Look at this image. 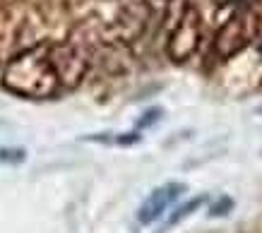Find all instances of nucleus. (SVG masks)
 Instances as JSON below:
<instances>
[{
    "mask_svg": "<svg viewBox=\"0 0 262 233\" xmlns=\"http://www.w3.org/2000/svg\"><path fill=\"white\" fill-rule=\"evenodd\" d=\"M185 185L183 183H166L157 188V190H151L149 197L142 202V207L137 209V221L142 226H149L154 224L157 219L164 217V212H166L173 202H178L185 195Z\"/></svg>",
    "mask_w": 262,
    "mask_h": 233,
    "instance_id": "obj_1",
    "label": "nucleus"
},
{
    "mask_svg": "<svg viewBox=\"0 0 262 233\" xmlns=\"http://www.w3.org/2000/svg\"><path fill=\"white\" fill-rule=\"evenodd\" d=\"M202 202H205V195H202V197H195V200H190V202H185L181 209H176V214L166 221V228H168V226H176L178 221H181V219H185L188 214H190V212H195V209H198Z\"/></svg>",
    "mask_w": 262,
    "mask_h": 233,
    "instance_id": "obj_2",
    "label": "nucleus"
},
{
    "mask_svg": "<svg viewBox=\"0 0 262 233\" xmlns=\"http://www.w3.org/2000/svg\"><path fill=\"white\" fill-rule=\"evenodd\" d=\"M24 149H0V164H22Z\"/></svg>",
    "mask_w": 262,
    "mask_h": 233,
    "instance_id": "obj_3",
    "label": "nucleus"
},
{
    "mask_svg": "<svg viewBox=\"0 0 262 233\" xmlns=\"http://www.w3.org/2000/svg\"><path fill=\"white\" fill-rule=\"evenodd\" d=\"M231 207H233V202H231L229 197H224V202L219 200L214 207L209 209V217H224V214H229L231 212Z\"/></svg>",
    "mask_w": 262,
    "mask_h": 233,
    "instance_id": "obj_4",
    "label": "nucleus"
},
{
    "mask_svg": "<svg viewBox=\"0 0 262 233\" xmlns=\"http://www.w3.org/2000/svg\"><path fill=\"white\" fill-rule=\"evenodd\" d=\"M159 115H161L159 108H151V111H147L142 115V121H140V128H149V125H154V123L159 121Z\"/></svg>",
    "mask_w": 262,
    "mask_h": 233,
    "instance_id": "obj_5",
    "label": "nucleus"
},
{
    "mask_svg": "<svg viewBox=\"0 0 262 233\" xmlns=\"http://www.w3.org/2000/svg\"><path fill=\"white\" fill-rule=\"evenodd\" d=\"M260 111H262V108H260Z\"/></svg>",
    "mask_w": 262,
    "mask_h": 233,
    "instance_id": "obj_6",
    "label": "nucleus"
}]
</instances>
